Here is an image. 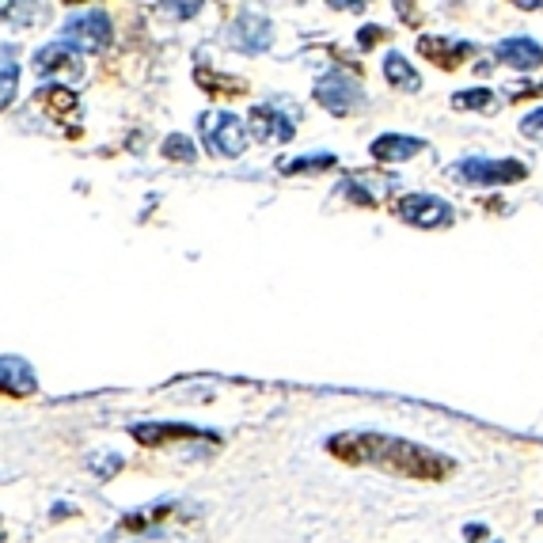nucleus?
Returning a JSON list of instances; mask_svg holds the SVG:
<instances>
[{"label":"nucleus","instance_id":"1","mask_svg":"<svg viewBox=\"0 0 543 543\" xmlns=\"http://www.w3.org/2000/svg\"><path fill=\"white\" fill-rule=\"evenodd\" d=\"M327 452L354 468H376L388 471V475H403V479H422V483H430V479L441 483L456 471L449 456L403 441V437H388V433H335L327 441Z\"/></svg>","mask_w":543,"mask_h":543},{"label":"nucleus","instance_id":"2","mask_svg":"<svg viewBox=\"0 0 543 543\" xmlns=\"http://www.w3.org/2000/svg\"><path fill=\"white\" fill-rule=\"evenodd\" d=\"M198 130L213 156H240L247 149V126L232 111H206L198 118Z\"/></svg>","mask_w":543,"mask_h":543},{"label":"nucleus","instance_id":"3","mask_svg":"<svg viewBox=\"0 0 543 543\" xmlns=\"http://www.w3.org/2000/svg\"><path fill=\"white\" fill-rule=\"evenodd\" d=\"M456 179H464L471 187H506V183H517L525 179L528 168L521 160H487V156H468L452 168Z\"/></svg>","mask_w":543,"mask_h":543},{"label":"nucleus","instance_id":"4","mask_svg":"<svg viewBox=\"0 0 543 543\" xmlns=\"http://www.w3.org/2000/svg\"><path fill=\"white\" fill-rule=\"evenodd\" d=\"M111 38H114V27L107 12H76V16L65 19V27H61L65 50H69V46H76V50H103V46H111Z\"/></svg>","mask_w":543,"mask_h":543},{"label":"nucleus","instance_id":"5","mask_svg":"<svg viewBox=\"0 0 543 543\" xmlns=\"http://www.w3.org/2000/svg\"><path fill=\"white\" fill-rule=\"evenodd\" d=\"M395 217L414 228H449L456 221V209L437 194H407L395 202Z\"/></svg>","mask_w":543,"mask_h":543},{"label":"nucleus","instance_id":"6","mask_svg":"<svg viewBox=\"0 0 543 543\" xmlns=\"http://www.w3.org/2000/svg\"><path fill=\"white\" fill-rule=\"evenodd\" d=\"M316 103L323 111L331 114H350L357 111L361 103H365V88H361V80L354 73H327L319 76L316 84Z\"/></svg>","mask_w":543,"mask_h":543},{"label":"nucleus","instance_id":"7","mask_svg":"<svg viewBox=\"0 0 543 543\" xmlns=\"http://www.w3.org/2000/svg\"><path fill=\"white\" fill-rule=\"evenodd\" d=\"M270 38H274V27H270V19L263 12H244L228 27V46L240 50V54H263L270 46Z\"/></svg>","mask_w":543,"mask_h":543},{"label":"nucleus","instance_id":"8","mask_svg":"<svg viewBox=\"0 0 543 543\" xmlns=\"http://www.w3.org/2000/svg\"><path fill=\"white\" fill-rule=\"evenodd\" d=\"M133 441H141L145 449H164V445H179V441H217V433L198 430V426H183V422H156V426H133Z\"/></svg>","mask_w":543,"mask_h":543},{"label":"nucleus","instance_id":"9","mask_svg":"<svg viewBox=\"0 0 543 543\" xmlns=\"http://www.w3.org/2000/svg\"><path fill=\"white\" fill-rule=\"evenodd\" d=\"M418 54L426 57L430 65H437V69L452 73V69H460V65H464V61L475 54V46H471V42H452V38L426 35L422 42H418Z\"/></svg>","mask_w":543,"mask_h":543},{"label":"nucleus","instance_id":"10","mask_svg":"<svg viewBox=\"0 0 543 543\" xmlns=\"http://www.w3.org/2000/svg\"><path fill=\"white\" fill-rule=\"evenodd\" d=\"M38 392V376L35 369L16 354L0 357V395H12V399H27Z\"/></svg>","mask_w":543,"mask_h":543},{"label":"nucleus","instance_id":"11","mask_svg":"<svg viewBox=\"0 0 543 543\" xmlns=\"http://www.w3.org/2000/svg\"><path fill=\"white\" fill-rule=\"evenodd\" d=\"M247 130L263 141H293V118L281 114L278 107H270V103H259L247 114Z\"/></svg>","mask_w":543,"mask_h":543},{"label":"nucleus","instance_id":"12","mask_svg":"<svg viewBox=\"0 0 543 543\" xmlns=\"http://www.w3.org/2000/svg\"><path fill=\"white\" fill-rule=\"evenodd\" d=\"M494 57L517 73H532L543 65V46L536 38H506V42L494 46Z\"/></svg>","mask_w":543,"mask_h":543},{"label":"nucleus","instance_id":"13","mask_svg":"<svg viewBox=\"0 0 543 543\" xmlns=\"http://www.w3.org/2000/svg\"><path fill=\"white\" fill-rule=\"evenodd\" d=\"M369 152H373V160H380V164H403L411 156H422L426 141L411 137V133H384V137H376Z\"/></svg>","mask_w":543,"mask_h":543},{"label":"nucleus","instance_id":"14","mask_svg":"<svg viewBox=\"0 0 543 543\" xmlns=\"http://www.w3.org/2000/svg\"><path fill=\"white\" fill-rule=\"evenodd\" d=\"M35 69L42 76H80L84 73L80 57H76L73 50H65V46H46V50H38Z\"/></svg>","mask_w":543,"mask_h":543},{"label":"nucleus","instance_id":"15","mask_svg":"<svg viewBox=\"0 0 543 543\" xmlns=\"http://www.w3.org/2000/svg\"><path fill=\"white\" fill-rule=\"evenodd\" d=\"M35 99H38V107H46V114L57 118V122H65V118H73V114L80 111L76 92H69L65 84H50V88H42Z\"/></svg>","mask_w":543,"mask_h":543},{"label":"nucleus","instance_id":"16","mask_svg":"<svg viewBox=\"0 0 543 543\" xmlns=\"http://www.w3.org/2000/svg\"><path fill=\"white\" fill-rule=\"evenodd\" d=\"M171 513H175V506H171V502H164V506H152V509H141V513H130V517H122L118 532H130V536H145V532H152V528L164 525Z\"/></svg>","mask_w":543,"mask_h":543},{"label":"nucleus","instance_id":"17","mask_svg":"<svg viewBox=\"0 0 543 543\" xmlns=\"http://www.w3.org/2000/svg\"><path fill=\"white\" fill-rule=\"evenodd\" d=\"M384 76H388V84L403 88V92H418V88H422V80H418V73L411 69V61L403 54H395V50L384 57Z\"/></svg>","mask_w":543,"mask_h":543},{"label":"nucleus","instance_id":"18","mask_svg":"<svg viewBox=\"0 0 543 543\" xmlns=\"http://www.w3.org/2000/svg\"><path fill=\"white\" fill-rule=\"evenodd\" d=\"M198 84H202L209 95H221V99H232V95H244L247 92L244 80H225L221 73H209L206 65H198Z\"/></svg>","mask_w":543,"mask_h":543},{"label":"nucleus","instance_id":"19","mask_svg":"<svg viewBox=\"0 0 543 543\" xmlns=\"http://www.w3.org/2000/svg\"><path fill=\"white\" fill-rule=\"evenodd\" d=\"M460 111H494V92L490 88H471V92H456V99H452Z\"/></svg>","mask_w":543,"mask_h":543},{"label":"nucleus","instance_id":"20","mask_svg":"<svg viewBox=\"0 0 543 543\" xmlns=\"http://www.w3.org/2000/svg\"><path fill=\"white\" fill-rule=\"evenodd\" d=\"M164 160H175V164H194V141L190 137H183V133H171L168 141H164Z\"/></svg>","mask_w":543,"mask_h":543},{"label":"nucleus","instance_id":"21","mask_svg":"<svg viewBox=\"0 0 543 543\" xmlns=\"http://www.w3.org/2000/svg\"><path fill=\"white\" fill-rule=\"evenodd\" d=\"M323 168H338V160L331 152H319V156H300V160H289L281 164L285 175H300V171H323Z\"/></svg>","mask_w":543,"mask_h":543},{"label":"nucleus","instance_id":"22","mask_svg":"<svg viewBox=\"0 0 543 543\" xmlns=\"http://www.w3.org/2000/svg\"><path fill=\"white\" fill-rule=\"evenodd\" d=\"M16 84H19V73H16V65H8L4 73H0V111L16 99Z\"/></svg>","mask_w":543,"mask_h":543},{"label":"nucleus","instance_id":"23","mask_svg":"<svg viewBox=\"0 0 543 543\" xmlns=\"http://www.w3.org/2000/svg\"><path fill=\"white\" fill-rule=\"evenodd\" d=\"M118 468H122V456H118V452H99L92 460V475H99V479L114 475Z\"/></svg>","mask_w":543,"mask_h":543},{"label":"nucleus","instance_id":"24","mask_svg":"<svg viewBox=\"0 0 543 543\" xmlns=\"http://www.w3.org/2000/svg\"><path fill=\"white\" fill-rule=\"evenodd\" d=\"M521 133H525V137H532V141H543V107H536L532 114H525V118H521Z\"/></svg>","mask_w":543,"mask_h":543},{"label":"nucleus","instance_id":"25","mask_svg":"<svg viewBox=\"0 0 543 543\" xmlns=\"http://www.w3.org/2000/svg\"><path fill=\"white\" fill-rule=\"evenodd\" d=\"M384 38H388L384 27H361V31H357V42H361V46H373V42H384Z\"/></svg>","mask_w":543,"mask_h":543},{"label":"nucleus","instance_id":"26","mask_svg":"<svg viewBox=\"0 0 543 543\" xmlns=\"http://www.w3.org/2000/svg\"><path fill=\"white\" fill-rule=\"evenodd\" d=\"M543 84H513L509 88V99H528V95H540Z\"/></svg>","mask_w":543,"mask_h":543},{"label":"nucleus","instance_id":"27","mask_svg":"<svg viewBox=\"0 0 543 543\" xmlns=\"http://www.w3.org/2000/svg\"><path fill=\"white\" fill-rule=\"evenodd\" d=\"M464 536H468V543H483V540H487V528H483V525H468V528H464Z\"/></svg>","mask_w":543,"mask_h":543},{"label":"nucleus","instance_id":"28","mask_svg":"<svg viewBox=\"0 0 543 543\" xmlns=\"http://www.w3.org/2000/svg\"><path fill=\"white\" fill-rule=\"evenodd\" d=\"M0 543H4V517H0Z\"/></svg>","mask_w":543,"mask_h":543}]
</instances>
